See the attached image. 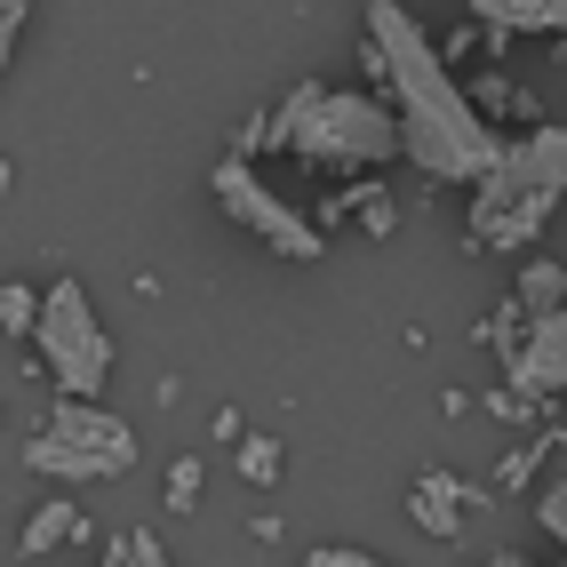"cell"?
I'll list each match as a JSON object with an SVG mask.
<instances>
[{"label":"cell","instance_id":"obj_10","mask_svg":"<svg viewBox=\"0 0 567 567\" xmlns=\"http://www.w3.org/2000/svg\"><path fill=\"white\" fill-rule=\"evenodd\" d=\"M512 305L527 312V328H536V320H551V312H567V272H559L551 256H536V264H527V272H519Z\"/></svg>","mask_w":567,"mask_h":567},{"label":"cell","instance_id":"obj_11","mask_svg":"<svg viewBox=\"0 0 567 567\" xmlns=\"http://www.w3.org/2000/svg\"><path fill=\"white\" fill-rule=\"evenodd\" d=\"M41 305L49 296H32V280H9L0 288V336H9V344H32V336H41Z\"/></svg>","mask_w":567,"mask_h":567},{"label":"cell","instance_id":"obj_3","mask_svg":"<svg viewBox=\"0 0 567 567\" xmlns=\"http://www.w3.org/2000/svg\"><path fill=\"white\" fill-rule=\"evenodd\" d=\"M559 200H567V121H544V128L512 136L496 176L472 193V248H496V256L536 248Z\"/></svg>","mask_w":567,"mask_h":567},{"label":"cell","instance_id":"obj_7","mask_svg":"<svg viewBox=\"0 0 567 567\" xmlns=\"http://www.w3.org/2000/svg\"><path fill=\"white\" fill-rule=\"evenodd\" d=\"M567 392V312L536 320L527 344L504 360V392H496V415H527L536 400H559Z\"/></svg>","mask_w":567,"mask_h":567},{"label":"cell","instance_id":"obj_20","mask_svg":"<svg viewBox=\"0 0 567 567\" xmlns=\"http://www.w3.org/2000/svg\"><path fill=\"white\" fill-rule=\"evenodd\" d=\"M559 567H567V559H559Z\"/></svg>","mask_w":567,"mask_h":567},{"label":"cell","instance_id":"obj_9","mask_svg":"<svg viewBox=\"0 0 567 567\" xmlns=\"http://www.w3.org/2000/svg\"><path fill=\"white\" fill-rule=\"evenodd\" d=\"M487 32H567V0H472Z\"/></svg>","mask_w":567,"mask_h":567},{"label":"cell","instance_id":"obj_13","mask_svg":"<svg viewBox=\"0 0 567 567\" xmlns=\"http://www.w3.org/2000/svg\"><path fill=\"white\" fill-rule=\"evenodd\" d=\"M104 567H168V544L153 527H121V536L104 544Z\"/></svg>","mask_w":567,"mask_h":567},{"label":"cell","instance_id":"obj_4","mask_svg":"<svg viewBox=\"0 0 567 567\" xmlns=\"http://www.w3.org/2000/svg\"><path fill=\"white\" fill-rule=\"evenodd\" d=\"M24 472L41 480H121L136 472V432L96 400H56L41 432L24 440Z\"/></svg>","mask_w":567,"mask_h":567},{"label":"cell","instance_id":"obj_15","mask_svg":"<svg viewBox=\"0 0 567 567\" xmlns=\"http://www.w3.org/2000/svg\"><path fill=\"white\" fill-rule=\"evenodd\" d=\"M536 527H544V536L567 551V480H551L544 496H536Z\"/></svg>","mask_w":567,"mask_h":567},{"label":"cell","instance_id":"obj_1","mask_svg":"<svg viewBox=\"0 0 567 567\" xmlns=\"http://www.w3.org/2000/svg\"><path fill=\"white\" fill-rule=\"evenodd\" d=\"M368 64L384 72V89H392L408 161L424 168L432 184H464V193H480V184L496 176V161H504V136L456 89V72H447V56L424 41V24H415L408 9H392V0H368Z\"/></svg>","mask_w":567,"mask_h":567},{"label":"cell","instance_id":"obj_2","mask_svg":"<svg viewBox=\"0 0 567 567\" xmlns=\"http://www.w3.org/2000/svg\"><path fill=\"white\" fill-rule=\"evenodd\" d=\"M264 136L280 153L312 161V168H384L408 161V136H400V112L384 96H360V89H328V81H296L280 96V112L264 121Z\"/></svg>","mask_w":567,"mask_h":567},{"label":"cell","instance_id":"obj_5","mask_svg":"<svg viewBox=\"0 0 567 567\" xmlns=\"http://www.w3.org/2000/svg\"><path fill=\"white\" fill-rule=\"evenodd\" d=\"M32 344H41V368H49L56 400H104V384H112V336H104V320H96L81 280L49 288L41 336H32Z\"/></svg>","mask_w":567,"mask_h":567},{"label":"cell","instance_id":"obj_18","mask_svg":"<svg viewBox=\"0 0 567 567\" xmlns=\"http://www.w3.org/2000/svg\"><path fill=\"white\" fill-rule=\"evenodd\" d=\"M17 32H24V0H9V9H0V56L17 49Z\"/></svg>","mask_w":567,"mask_h":567},{"label":"cell","instance_id":"obj_8","mask_svg":"<svg viewBox=\"0 0 567 567\" xmlns=\"http://www.w3.org/2000/svg\"><path fill=\"white\" fill-rule=\"evenodd\" d=\"M464 504H487V487H472V480H456V472H424V480H415L408 487V519L415 527H424V536H456V512Z\"/></svg>","mask_w":567,"mask_h":567},{"label":"cell","instance_id":"obj_17","mask_svg":"<svg viewBox=\"0 0 567 567\" xmlns=\"http://www.w3.org/2000/svg\"><path fill=\"white\" fill-rule=\"evenodd\" d=\"M305 567H392V559H375V551H352V544H320V551H305Z\"/></svg>","mask_w":567,"mask_h":567},{"label":"cell","instance_id":"obj_6","mask_svg":"<svg viewBox=\"0 0 567 567\" xmlns=\"http://www.w3.org/2000/svg\"><path fill=\"white\" fill-rule=\"evenodd\" d=\"M208 193H216V208L233 216V224H248V233L272 248V256H288V264H320V248H328V240H320V224H312V216H296V208H288L248 161H216V168H208Z\"/></svg>","mask_w":567,"mask_h":567},{"label":"cell","instance_id":"obj_14","mask_svg":"<svg viewBox=\"0 0 567 567\" xmlns=\"http://www.w3.org/2000/svg\"><path fill=\"white\" fill-rule=\"evenodd\" d=\"M280 464H288V447H280L272 432L240 440V480H248V487H272V480H280Z\"/></svg>","mask_w":567,"mask_h":567},{"label":"cell","instance_id":"obj_19","mask_svg":"<svg viewBox=\"0 0 567 567\" xmlns=\"http://www.w3.org/2000/svg\"><path fill=\"white\" fill-rule=\"evenodd\" d=\"M536 456H544V440H536V447H519V456H512V464H504V487H519V480H527V472H536Z\"/></svg>","mask_w":567,"mask_h":567},{"label":"cell","instance_id":"obj_16","mask_svg":"<svg viewBox=\"0 0 567 567\" xmlns=\"http://www.w3.org/2000/svg\"><path fill=\"white\" fill-rule=\"evenodd\" d=\"M200 472H208L200 456H184V464H168V512H193V504H200Z\"/></svg>","mask_w":567,"mask_h":567},{"label":"cell","instance_id":"obj_12","mask_svg":"<svg viewBox=\"0 0 567 567\" xmlns=\"http://www.w3.org/2000/svg\"><path fill=\"white\" fill-rule=\"evenodd\" d=\"M64 536H81V512H72V504H41V512L24 519V536H17V544H24L32 559H41V551H56Z\"/></svg>","mask_w":567,"mask_h":567}]
</instances>
